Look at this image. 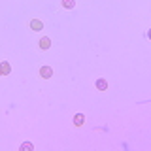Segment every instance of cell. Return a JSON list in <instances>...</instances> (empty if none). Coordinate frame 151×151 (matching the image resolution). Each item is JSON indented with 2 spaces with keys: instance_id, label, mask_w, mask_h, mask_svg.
Here are the masks:
<instances>
[{
  "instance_id": "52a82bcc",
  "label": "cell",
  "mask_w": 151,
  "mask_h": 151,
  "mask_svg": "<svg viewBox=\"0 0 151 151\" xmlns=\"http://www.w3.org/2000/svg\"><path fill=\"white\" fill-rule=\"evenodd\" d=\"M63 6L68 8V9H72V8L76 6V0H63Z\"/></svg>"
},
{
  "instance_id": "ba28073f",
  "label": "cell",
  "mask_w": 151,
  "mask_h": 151,
  "mask_svg": "<svg viewBox=\"0 0 151 151\" xmlns=\"http://www.w3.org/2000/svg\"><path fill=\"white\" fill-rule=\"evenodd\" d=\"M21 149H32V144H28V142H27V144L21 145Z\"/></svg>"
},
{
  "instance_id": "9c48e42d",
  "label": "cell",
  "mask_w": 151,
  "mask_h": 151,
  "mask_svg": "<svg viewBox=\"0 0 151 151\" xmlns=\"http://www.w3.org/2000/svg\"><path fill=\"white\" fill-rule=\"evenodd\" d=\"M147 36H149V38H151V30H149V32H147Z\"/></svg>"
},
{
  "instance_id": "7a4b0ae2",
  "label": "cell",
  "mask_w": 151,
  "mask_h": 151,
  "mask_svg": "<svg viewBox=\"0 0 151 151\" xmlns=\"http://www.w3.org/2000/svg\"><path fill=\"white\" fill-rule=\"evenodd\" d=\"M9 70H12V68H9V64L6 63V60H2V63H0V72H2V76H8Z\"/></svg>"
},
{
  "instance_id": "277c9868",
  "label": "cell",
  "mask_w": 151,
  "mask_h": 151,
  "mask_svg": "<svg viewBox=\"0 0 151 151\" xmlns=\"http://www.w3.org/2000/svg\"><path fill=\"white\" fill-rule=\"evenodd\" d=\"M42 21H38V19H32L30 21V28H34V30H42Z\"/></svg>"
},
{
  "instance_id": "5b68a950",
  "label": "cell",
  "mask_w": 151,
  "mask_h": 151,
  "mask_svg": "<svg viewBox=\"0 0 151 151\" xmlns=\"http://www.w3.org/2000/svg\"><path fill=\"white\" fill-rule=\"evenodd\" d=\"M83 119H85V115L83 113H78V115H74V125H83Z\"/></svg>"
},
{
  "instance_id": "6da1fadb",
  "label": "cell",
  "mask_w": 151,
  "mask_h": 151,
  "mask_svg": "<svg viewBox=\"0 0 151 151\" xmlns=\"http://www.w3.org/2000/svg\"><path fill=\"white\" fill-rule=\"evenodd\" d=\"M51 74H53V70H51L49 66H44V68L40 70V76H42V78H45V79H47V78H51Z\"/></svg>"
},
{
  "instance_id": "8992f818",
  "label": "cell",
  "mask_w": 151,
  "mask_h": 151,
  "mask_svg": "<svg viewBox=\"0 0 151 151\" xmlns=\"http://www.w3.org/2000/svg\"><path fill=\"white\" fill-rule=\"evenodd\" d=\"M96 89H100V91H106V89H108L106 79H98V81H96Z\"/></svg>"
},
{
  "instance_id": "3957f363",
  "label": "cell",
  "mask_w": 151,
  "mask_h": 151,
  "mask_svg": "<svg viewBox=\"0 0 151 151\" xmlns=\"http://www.w3.org/2000/svg\"><path fill=\"white\" fill-rule=\"evenodd\" d=\"M40 47H42V49H49V47H51V40H49V38H42V40H40Z\"/></svg>"
},
{
  "instance_id": "30bf717a",
  "label": "cell",
  "mask_w": 151,
  "mask_h": 151,
  "mask_svg": "<svg viewBox=\"0 0 151 151\" xmlns=\"http://www.w3.org/2000/svg\"><path fill=\"white\" fill-rule=\"evenodd\" d=\"M0 76H2V72H0Z\"/></svg>"
}]
</instances>
